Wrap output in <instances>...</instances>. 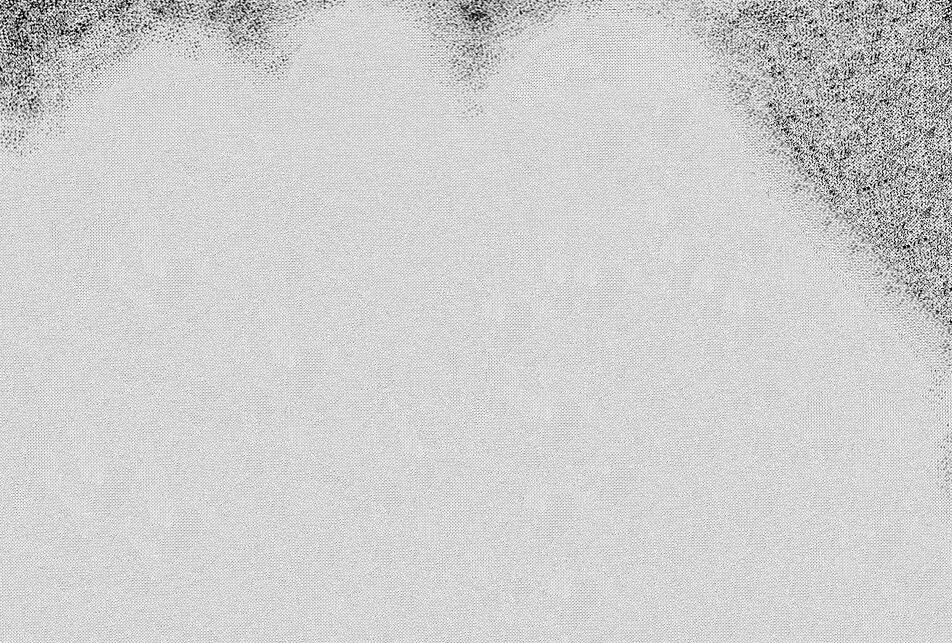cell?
Wrapping results in <instances>:
<instances>
[{
    "instance_id": "obj_1",
    "label": "cell",
    "mask_w": 952,
    "mask_h": 643,
    "mask_svg": "<svg viewBox=\"0 0 952 643\" xmlns=\"http://www.w3.org/2000/svg\"><path fill=\"white\" fill-rule=\"evenodd\" d=\"M484 314L487 328L501 340H517L528 329V309L517 298H496L490 301Z\"/></svg>"
}]
</instances>
